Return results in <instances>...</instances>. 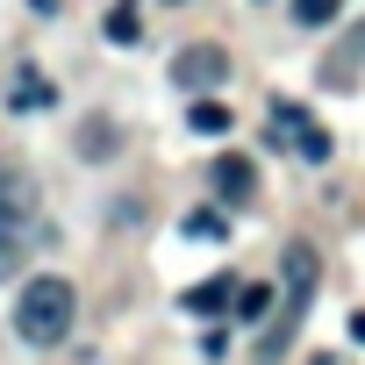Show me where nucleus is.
<instances>
[{"mask_svg":"<svg viewBox=\"0 0 365 365\" xmlns=\"http://www.w3.org/2000/svg\"><path fill=\"white\" fill-rule=\"evenodd\" d=\"M72 315H79L72 279H29V287H22V301H15V336H22V344H36V351H51V344H65V336H72Z\"/></svg>","mask_w":365,"mask_h":365,"instance_id":"nucleus-1","label":"nucleus"},{"mask_svg":"<svg viewBox=\"0 0 365 365\" xmlns=\"http://www.w3.org/2000/svg\"><path fill=\"white\" fill-rule=\"evenodd\" d=\"M222 79H230V51L222 43H187V51L172 58V86H187V93H208Z\"/></svg>","mask_w":365,"mask_h":365,"instance_id":"nucleus-2","label":"nucleus"},{"mask_svg":"<svg viewBox=\"0 0 365 365\" xmlns=\"http://www.w3.org/2000/svg\"><path fill=\"white\" fill-rule=\"evenodd\" d=\"M36 215V187L22 165H0V222H29Z\"/></svg>","mask_w":365,"mask_h":365,"instance_id":"nucleus-3","label":"nucleus"},{"mask_svg":"<svg viewBox=\"0 0 365 365\" xmlns=\"http://www.w3.org/2000/svg\"><path fill=\"white\" fill-rule=\"evenodd\" d=\"M215 194H222V201H251V194H258V165L237 158V150L215 158Z\"/></svg>","mask_w":365,"mask_h":365,"instance_id":"nucleus-4","label":"nucleus"},{"mask_svg":"<svg viewBox=\"0 0 365 365\" xmlns=\"http://www.w3.org/2000/svg\"><path fill=\"white\" fill-rule=\"evenodd\" d=\"M230 301H237V279H222V272H215V279H201V287H187V294H179V308H194V315H222Z\"/></svg>","mask_w":365,"mask_h":365,"instance_id":"nucleus-5","label":"nucleus"},{"mask_svg":"<svg viewBox=\"0 0 365 365\" xmlns=\"http://www.w3.org/2000/svg\"><path fill=\"white\" fill-rule=\"evenodd\" d=\"M29 258V222H0V279H15Z\"/></svg>","mask_w":365,"mask_h":365,"instance_id":"nucleus-6","label":"nucleus"},{"mask_svg":"<svg viewBox=\"0 0 365 365\" xmlns=\"http://www.w3.org/2000/svg\"><path fill=\"white\" fill-rule=\"evenodd\" d=\"M115 143H122V136H115V122H101V115H93V122H79V158H115Z\"/></svg>","mask_w":365,"mask_h":365,"instance_id":"nucleus-7","label":"nucleus"},{"mask_svg":"<svg viewBox=\"0 0 365 365\" xmlns=\"http://www.w3.org/2000/svg\"><path fill=\"white\" fill-rule=\"evenodd\" d=\"M187 129H194V136H222V129H230V108H222V101H194Z\"/></svg>","mask_w":365,"mask_h":365,"instance_id":"nucleus-8","label":"nucleus"},{"mask_svg":"<svg viewBox=\"0 0 365 365\" xmlns=\"http://www.w3.org/2000/svg\"><path fill=\"white\" fill-rule=\"evenodd\" d=\"M108 36H115V43H136V36H143V22H136V0H115V8H108Z\"/></svg>","mask_w":365,"mask_h":365,"instance_id":"nucleus-9","label":"nucleus"},{"mask_svg":"<svg viewBox=\"0 0 365 365\" xmlns=\"http://www.w3.org/2000/svg\"><path fill=\"white\" fill-rule=\"evenodd\" d=\"M294 150H301L308 165H322V158H329V136H322L315 122H301V129H294Z\"/></svg>","mask_w":365,"mask_h":365,"instance_id":"nucleus-10","label":"nucleus"},{"mask_svg":"<svg viewBox=\"0 0 365 365\" xmlns=\"http://www.w3.org/2000/svg\"><path fill=\"white\" fill-rule=\"evenodd\" d=\"M336 8H344V0H294V22L322 29V22H336Z\"/></svg>","mask_w":365,"mask_h":365,"instance_id":"nucleus-11","label":"nucleus"},{"mask_svg":"<svg viewBox=\"0 0 365 365\" xmlns=\"http://www.w3.org/2000/svg\"><path fill=\"white\" fill-rule=\"evenodd\" d=\"M15 108H51V79H15Z\"/></svg>","mask_w":365,"mask_h":365,"instance_id":"nucleus-12","label":"nucleus"},{"mask_svg":"<svg viewBox=\"0 0 365 365\" xmlns=\"http://www.w3.org/2000/svg\"><path fill=\"white\" fill-rule=\"evenodd\" d=\"M187 237H201V244L215 237V244H222V215H215V208H194V215H187Z\"/></svg>","mask_w":365,"mask_h":365,"instance_id":"nucleus-13","label":"nucleus"},{"mask_svg":"<svg viewBox=\"0 0 365 365\" xmlns=\"http://www.w3.org/2000/svg\"><path fill=\"white\" fill-rule=\"evenodd\" d=\"M265 308H272V287H244V294H237V315H244V322H258Z\"/></svg>","mask_w":365,"mask_h":365,"instance_id":"nucleus-14","label":"nucleus"},{"mask_svg":"<svg viewBox=\"0 0 365 365\" xmlns=\"http://www.w3.org/2000/svg\"><path fill=\"white\" fill-rule=\"evenodd\" d=\"M351 336H358V344H365V315H351Z\"/></svg>","mask_w":365,"mask_h":365,"instance_id":"nucleus-15","label":"nucleus"},{"mask_svg":"<svg viewBox=\"0 0 365 365\" xmlns=\"http://www.w3.org/2000/svg\"><path fill=\"white\" fill-rule=\"evenodd\" d=\"M358 51H365V29H358Z\"/></svg>","mask_w":365,"mask_h":365,"instance_id":"nucleus-16","label":"nucleus"}]
</instances>
